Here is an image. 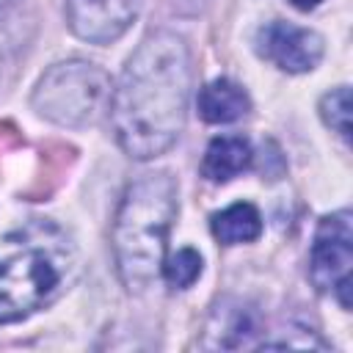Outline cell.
Returning <instances> with one entry per match:
<instances>
[{"instance_id": "cell-15", "label": "cell", "mask_w": 353, "mask_h": 353, "mask_svg": "<svg viewBox=\"0 0 353 353\" xmlns=\"http://www.w3.org/2000/svg\"><path fill=\"white\" fill-rule=\"evenodd\" d=\"M14 6H17V0H0V19H3Z\"/></svg>"}, {"instance_id": "cell-9", "label": "cell", "mask_w": 353, "mask_h": 353, "mask_svg": "<svg viewBox=\"0 0 353 353\" xmlns=\"http://www.w3.org/2000/svg\"><path fill=\"white\" fill-rule=\"evenodd\" d=\"M251 157H254L251 143L243 135H221L210 141L204 152L201 174L212 182H229L232 176H237L251 165Z\"/></svg>"}, {"instance_id": "cell-4", "label": "cell", "mask_w": 353, "mask_h": 353, "mask_svg": "<svg viewBox=\"0 0 353 353\" xmlns=\"http://www.w3.org/2000/svg\"><path fill=\"white\" fill-rule=\"evenodd\" d=\"M110 77L99 66L66 61L44 72L33 91V108L61 127H88L110 110Z\"/></svg>"}, {"instance_id": "cell-2", "label": "cell", "mask_w": 353, "mask_h": 353, "mask_svg": "<svg viewBox=\"0 0 353 353\" xmlns=\"http://www.w3.org/2000/svg\"><path fill=\"white\" fill-rule=\"evenodd\" d=\"M74 262V245L47 221L11 232L0 245V323H17L50 303Z\"/></svg>"}, {"instance_id": "cell-8", "label": "cell", "mask_w": 353, "mask_h": 353, "mask_svg": "<svg viewBox=\"0 0 353 353\" xmlns=\"http://www.w3.org/2000/svg\"><path fill=\"white\" fill-rule=\"evenodd\" d=\"M199 116L210 124H226V121H237L240 116L248 113L251 102H248V94L226 80V77H218L212 83H207L201 91H199Z\"/></svg>"}, {"instance_id": "cell-11", "label": "cell", "mask_w": 353, "mask_h": 353, "mask_svg": "<svg viewBox=\"0 0 353 353\" xmlns=\"http://www.w3.org/2000/svg\"><path fill=\"white\" fill-rule=\"evenodd\" d=\"M320 116L331 130H336L347 141L350 138V88L339 85L331 94H325L320 102Z\"/></svg>"}, {"instance_id": "cell-5", "label": "cell", "mask_w": 353, "mask_h": 353, "mask_svg": "<svg viewBox=\"0 0 353 353\" xmlns=\"http://www.w3.org/2000/svg\"><path fill=\"white\" fill-rule=\"evenodd\" d=\"M353 265V229L350 212H336L320 221L312 245L309 276L317 290H334L342 279H350Z\"/></svg>"}, {"instance_id": "cell-14", "label": "cell", "mask_w": 353, "mask_h": 353, "mask_svg": "<svg viewBox=\"0 0 353 353\" xmlns=\"http://www.w3.org/2000/svg\"><path fill=\"white\" fill-rule=\"evenodd\" d=\"M295 8H301V11H309V8H314L320 0H290Z\"/></svg>"}, {"instance_id": "cell-1", "label": "cell", "mask_w": 353, "mask_h": 353, "mask_svg": "<svg viewBox=\"0 0 353 353\" xmlns=\"http://www.w3.org/2000/svg\"><path fill=\"white\" fill-rule=\"evenodd\" d=\"M188 91L190 55L185 41L171 30L146 36L110 97V121L119 146L135 160L163 154L185 127Z\"/></svg>"}, {"instance_id": "cell-7", "label": "cell", "mask_w": 353, "mask_h": 353, "mask_svg": "<svg viewBox=\"0 0 353 353\" xmlns=\"http://www.w3.org/2000/svg\"><path fill=\"white\" fill-rule=\"evenodd\" d=\"M259 52L284 72H309L323 55V39L290 22H270L259 30Z\"/></svg>"}, {"instance_id": "cell-12", "label": "cell", "mask_w": 353, "mask_h": 353, "mask_svg": "<svg viewBox=\"0 0 353 353\" xmlns=\"http://www.w3.org/2000/svg\"><path fill=\"white\" fill-rule=\"evenodd\" d=\"M221 347H237V345H248V336L259 331V323H256V314L251 309H232L226 314V320L221 323Z\"/></svg>"}, {"instance_id": "cell-10", "label": "cell", "mask_w": 353, "mask_h": 353, "mask_svg": "<svg viewBox=\"0 0 353 353\" xmlns=\"http://www.w3.org/2000/svg\"><path fill=\"white\" fill-rule=\"evenodd\" d=\"M262 232V218L256 212L254 204L240 201L226 207L223 212L212 215V234L223 243V245H234V243H248L256 240Z\"/></svg>"}, {"instance_id": "cell-6", "label": "cell", "mask_w": 353, "mask_h": 353, "mask_svg": "<svg viewBox=\"0 0 353 353\" xmlns=\"http://www.w3.org/2000/svg\"><path fill=\"white\" fill-rule=\"evenodd\" d=\"M141 0H66L69 28L94 44L116 41L135 19Z\"/></svg>"}, {"instance_id": "cell-3", "label": "cell", "mask_w": 353, "mask_h": 353, "mask_svg": "<svg viewBox=\"0 0 353 353\" xmlns=\"http://www.w3.org/2000/svg\"><path fill=\"white\" fill-rule=\"evenodd\" d=\"M176 215V182L168 171L138 176L116 212L113 251L127 290H146L163 270L165 237Z\"/></svg>"}, {"instance_id": "cell-13", "label": "cell", "mask_w": 353, "mask_h": 353, "mask_svg": "<svg viewBox=\"0 0 353 353\" xmlns=\"http://www.w3.org/2000/svg\"><path fill=\"white\" fill-rule=\"evenodd\" d=\"M201 273V256L193 248H182L176 251L168 262H163V276L168 279L171 287H190Z\"/></svg>"}]
</instances>
